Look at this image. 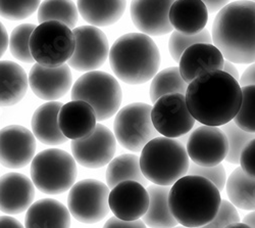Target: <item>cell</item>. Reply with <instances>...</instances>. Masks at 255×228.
Masks as SVG:
<instances>
[{"mask_svg":"<svg viewBox=\"0 0 255 228\" xmlns=\"http://www.w3.org/2000/svg\"><path fill=\"white\" fill-rule=\"evenodd\" d=\"M188 109L196 121L207 126H223L236 117L242 103L239 82L222 70L195 78L186 92Z\"/></svg>","mask_w":255,"mask_h":228,"instance_id":"1","label":"cell"},{"mask_svg":"<svg viewBox=\"0 0 255 228\" xmlns=\"http://www.w3.org/2000/svg\"><path fill=\"white\" fill-rule=\"evenodd\" d=\"M212 42L233 64L255 63V3L249 0L224 6L212 25Z\"/></svg>","mask_w":255,"mask_h":228,"instance_id":"2","label":"cell"},{"mask_svg":"<svg viewBox=\"0 0 255 228\" xmlns=\"http://www.w3.org/2000/svg\"><path fill=\"white\" fill-rule=\"evenodd\" d=\"M221 192L208 179L186 175L179 179L168 194L173 216L183 226L199 228L214 219L221 207Z\"/></svg>","mask_w":255,"mask_h":228,"instance_id":"3","label":"cell"},{"mask_svg":"<svg viewBox=\"0 0 255 228\" xmlns=\"http://www.w3.org/2000/svg\"><path fill=\"white\" fill-rule=\"evenodd\" d=\"M109 57L116 76L130 85L153 79L160 66L157 45L150 36L143 33H128L118 38Z\"/></svg>","mask_w":255,"mask_h":228,"instance_id":"4","label":"cell"},{"mask_svg":"<svg viewBox=\"0 0 255 228\" xmlns=\"http://www.w3.org/2000/svg\"><path fill=\"white\" fill-rule=\"evenodd\" d=\"M140 167L147 180L157 185L171 186L188 174L190 161L183 143L163 136L152 139L144 147Z\"/></svg>","mask_w":255,"mask_h":228,"instance_id":"5","label":"cell"},{"mask_svg":"<svg viewBox=\"0 0 255 228\" xmlns=\"http://www.w3.org/2000/svg\"><path fill=\"white\" fill-rule=\"evenodd\" d=\"M76 160L68 152L48 149L36 155L31 163V178L40 192L60 195L72 189L77 179Z\"/></svg>","mask_w":255,"mask_h":228,"instance_id":"6","label":"cell"},{"mask_svg":"<svg viewBox=\"0 0 255 228\" xmlns=\"http://www.w3.org/2000/svg\"><path fill=\"white\" fill-rule=\"evenodd\" d=\"M72 98L89 103L96 113L97 121H104L119 111L123 91L118 80L111 74L91 71L76 81L72 88Z\"/></svg>","mask_w":255,"mask_h":228,"instance_id":"7","label":"cell"},{"mask_svg":"<svg viewBox=\"0 0 255 228\" xmlns=\"http://www.w3.org/2000/svg\"><path fill=\"white\" fill-rule=\"evenodd\" d=\"M75 44L72 29L57 20H49L37 26L30 39L33 58L44 67L66 64L74 54Z\"/></svg>","mask_w":255,"mask_h":228,"instance_id":"8","label":"cell"},{"mask_svg":"<svg viewBox=\"0 0 255 228\" xmlns=\"http://www.w3.org/2000/svg\"><path fill=\"white\" fill-rule=\"evenodd\" d=\"M152 107L144 102H133L120 110L114 123L115 136L121 146L140 153L146 144L158 137L151 120Z\"/></svg>","mask_w":255,"mask_h":228,"instance_id":"9","label":"cell"},{"mask_svg":"<svg viewBox=\"0 0 255 228\" xmlns=\"http://www.w3.org/2000/svg\"><path fill=\"white\" fill-rule=\"evenodd\" d=\"M110 188L95 179H85L72 186L68 198V208L78 221L93 224L108 216Z\"/></svg>","mask_w":255,"mask_h":228,"instance_id":"10","label":"cell"},{"mask_svg":"<svg viewBox=\"0 0 255 228\" xmlns=\"http://www.w3.org/2000/svg\"><path fill=\"white\" fill-rule=\"evenodd\" d=\"M151 120L157 132L168 138L189 133L196 122L188 109L186 95L181 93L160 97L152 107Z\"/></svg>","mask_w":255,"mask_h":228,"instance_id":"11","label":"cell"},{"mask_svg":"<svg viewBox=\"0 0 255 228\" xmlns=\"http://www.w3.org/2000/svg\"><path fill=\"white\" fill-rule=\"evenodd\" d=\"M75 51L68 65L79 72H91L100 68L110 55V43L105 34L95 26H81L73 30Z\"/></svg>","mask_w":255,"mask_h":228,"instance_id":"12","label":"cell"},{"mask_svg":"<svg viewBox=\"0 0 255 228\" xmlns=\"http://www.w3.org/2000/svg\"><path fill=\"white\" fill-rule=\"evenodd\" d=\"M71 148L77 163L89 169H97L113 161L117 150V138L108 127L97 124L88 137L72 140Z\"/></svg>","mask_w":255,"mask_h":228,"instance_id":"13","label":"cell"},{"mask_svg":"<svg viewBox=\"0 0 255 228\" xmlns=\"http://www.w3.org/2000/svg\"><path fill=\"white\" fill-rule=\"evenodd\" d=\"M186 150L193 163L203 167H211L226 160L229 140L221 128L202 125L190 133Z\"/></svg>","mask_w":255,"mask_h":228,"instance_id":"14","label":"cell"},{"mask_svg":"<svg viewBox=\"0 0 255 228\" xmlns=\"http://www.w3.org/2000/svg\"><path fill=\"white\" fill-rule=\"evenodd\" d=\"M35 153V135L26 127L9 125L0 130V164L4 167L24 168L33 161Z\"/></svg>","mask_w":255,"mask_h":228,"instance_id":"15","label":"cell"},{"mask_svg":"<svg viewBox=\"0 0 255 228\" xmlns=\"http://www.w3.org/2000/svg\"><path fill=\"white\" fill-rule=\"evenodd\" d=\"M176 0H132L130 13L135 27L148 36L171 33L169 10Z\"/></svg>","mask_w":255,"mask_h":228,"instance_id":"16","label":"cell"},{"mask_svg":"<svg viewBox=\"0 0 255 228\" xmlns=\"http://www.w3.org/2000/svg\"><path fill=\"white\" fill-rule=\"evenodd\" d=\"M109 203L117 218L134 221L145 215L150 204V197L144 185L128 180L119 183L112 190Z\"/></svg>","mask_w":255,"mask_h":228,"instance_id":"17","label":"cell"},{"mask_svg":"<svg viewBox=\"0 0 255 228\" xmlns=\"http://www.w3.org/2000/svg\"><path fill=\"white\" fill-rule=\"evenodd\" d=\"M29 85L36 96L54 101L65 96L73 84V76L67 64L58 67H44L35 64L29 74Z\"/></svg>","mask_w":255,"mask_h":228,"instance_id":"18","label":"cell"},{"mask_svg":"<svg viewBox=\"0 0 255 228\" xmlns=\"http://www.w3.org/2000/svg\"><path fill=\"white\" fill-rule=\"evenodd\" d=\"M35 198L33 181L22 173L10 172L0 177V211L8 215L27 211Z\"/></svg>","mask_w":255,"mask_h":228,"instance_id":"19","label":"cell"},{"mask_svg":"<svg viewBox=\"0 0 255 228\" xmlns=\"http://www.w3.org/2000/svg\"><path fill=\"white\" fill-rule=\"evenodd\" d=\"M225 57L212 43H197L188 47L181 56L179 69L181 76L190 84L201 74L224 69Z\"/></svg>","mask_w":255,"mask_h":228,"instance_id":"20","label":"cell"},{"mask_svg":"<svg viewBox=\"0 0 255 228\" xmlns=\"http://www.w3.org/2000/svg\"><path fill=\"white\" fill-rule=\"evenodd\" d=\"M97 117L94 109L83 100H72L63 105L58 114V125L68 139L86 138L96 128Z\"/></svg>","mask_w":255,"mask_h":228,"instance_id":"21","label":"cell"},{"mask_svg":"<svg viewBox=\"0 0 255 228\" xmlns=\"http://www.w3.org/2000/svg\"><path fill=\"white\" fill-rule=\"evenodd\" d=\"M69 208L54 199H42L31 205L25 217V228H70Z\"/></svg>","mask_w":255,"mask_h":228,"instance_id":"22","label":"cell"},{"mask_svg":"<svg viewBox=\"0 0 255 228\" xmlns=\"http://www.w3.org/2000/svg\"><path fill=\"white\" fill-rule=\"evenodd\" d=\"M208 12L202 0H176L169 10V20L176 31L195 35L204 30Z\"/></svg>","mask_w":255,"mask_h":228,"instance_id":"23","label":"cell"},{"mask_svg":"<svg viewBox=\"0 0 255 228\" xmlns=\"http://www.w3.org/2000/svg\"><path fill=\"white\" fill-rule=\"evenodd\" d=\"M62 106L59 101H48L33 114L31 121L33 134L46 146H60L68 140L58 125V114Z\"/></svg>","mask_w":255,"mask_h":228,"instance_id":"24","label":"cell"},{"mask_svg":"<svg viewBox=\"0 0 255 228\" xmlns=\"http://www.w3.org/2000/svg\"><path fill=\"white\" fill-rule=\"evenodd\" d=\"M29 77L18 64L0 60V107H11L24 98Z\"/></svg>","mask_w":255,"mask_h":228,"instance_id":"25","label":"cell"},{"mask_svg":"<svg viewBox=\"0 0 255 228\" xmlns=\"http://www.w3.org/2000/svg\"><path fill=\"white\" fill-rule=\"evenodd\" d=\"M127 0H77L81 16L95 27L116 24L125 13Z\"/></svg>","mask_w":255,"mask_h":228,"instance_id":"26","label":"cell"},{"mask_svg":"<svg viewBox=\"0 0 255 228\" xmlns=\"http://www.w3.org/2000/svg\"><path fill=\"white\" fill-rule=\"evenodd\" d=\"M168 186L152 184L148 186L150 204L142 221L150 228H174L178 221L173 216L168 205Z\"/></svg>","mask_w":255,"mask_h":228,"instance_id":"27","label":"cell"},{"mask_svg":"<svg viewBox=\"0 0 255 228\" xmlns=\"http://www.w3.org/2000/svg\"><path fill=\"white\" fill-rule=\"evenodd\" d=\"M230 202L241 210H255V178L248 176L241 167L234 170L226 183Z\"/></svg>","mask_w":255,"mask_h":228,"instance_id":"28","label":"cell"},{"mask_svg":"<svg viewBox=\"0 0 255 228\" xmlns=\"http://www.w3.org/2000/svg\"><path fill=\"white\" fill-rule=\"evenodd\" d=\"M105 177L110 190L128 180L137 181L144 186L148 185V180L140 167V158L132 154H125L113 159L109 164Z\"/></svg>","mask_w":255,"mask_h":228,"instance_id":"29","label":"cell"},{"mask_svg":"<svg viewBox=\"0 0 255 228\" xmlns=\"http://www.w3.org/2000/svg\"><path fill=\"white\" fill-rule=\"evenodd\" d=\"M79 19V10L73 0H44L38 8L39 24L57 20L75 29Z\"/></svg>","mask_w":255,"mask_h":228,"instance_id":"30","label":"cell"},{"mask_svg":"<svg viewBox=\"0 0 255 228\" xmlns=\"http://www.w3.org/2000/svg\"><path fill=\"white\" fill-rule=\"evenodd\" d=\"M188 83L181 76L179 67H172L158 72L152 79L150 85V99L155 103L160 97L166 94H186Z\"/></svg>","mask_w":255,"mask_h":228,"instance_id":"31","label":"cell"},{"mask_svg":"<svg viewBox=\"0 0 255 228\" xmlns=\"http://www.w3.org/2000/svg\"><path fill=\"white\" fill-rule=\"evenodd\" d=\"M33 24H22L13 29L9 37V50L12 56L26 64H34L30 49V39L35 30Z\"/></svg>","mask_w":255,"mask_h":228,"instance_id":"32","label":"cell"},{"mask_svg":"<svg viewBox=\"0 0 255 228\" xmlns=\"http://www.w3.org/2000/svg\"><path fill=\"white\" fill-rule=\"evenodd\" d=\"M222 130L225 132L229 140V153L226 161L228 163L237 165L240 163L241 153L246 144L252 139H255V133L242 130L234 121L223 125Z\"/></svg>","mask_w":255,"mask_h":228,"instance_id":"33","label":"cell"},{"mask_svg":"<svg viewBox=\"0 0 255 228\" xmlns=\"http://www.w3.org/2000/svg\"><path fill=\"white\" fill-rule=\"evenodd\" d=\"M212 37L208 30L204 29L203 31L195 35H186L179 31H174L168 42V50L171 53L173 59L176 63H179L184 51L194 44L197 43H211Z\"/></svg>","mask_w":255,"mask_h":228,"instance_id":"34","label":"cell"},{"mask_svg":"<svg viewBox=\"0 0 255 228\" xmlns=\"http://www.w3.org/2000/svg\"><path fill=\"white\" fill-rule=\"evenodd\" d=\"M241 88L242 103L233 121L242 130L255 133V85H247Z\"/></svg>","mask_w":255,"mask_h":228,"instance_id":"35","label":"cell"},{"mask_svg":"<svg viewBox=\"0 0 255 228\" xmlns=\"http://www.w3.org/2000/svg\"><path fill=\"white\" fill-rule=\"evenodd\" d=\"M41 0H0V15L10 20L25 19L40 6Z\"/></svg>","mask_w":255,"mask_h":228,"instance_id":"36","label":"cell"},{"mask_svg":"<svg viewBox=\"0 0 255 228\" xmlns=\"http://www.w3.org/2000/svg\"><path fill=\"white\" fill-rule=\"evenodd\" d=\"M188 175H197L208 179L217 186L220 192L226 188L227 174L222 164L211 166V167H203V166H199L192 162L190 164Z\"/></svg>","mask_w":255,"mask_h":228,"instance_id":"37","label":"cell"},{"mask_svg":"<svg viewBox=\"0 0 255 228\" xmlns=\"http://www.w3.org/2000/svg\"><path fill=\"white\" fill-rule=\"evenodd\" d=\"M240 221V216L237 212L236 207L231 202L223 200L221 203L220 210L217 216L209 223L199 228H226L230 224Z\"/></svg>","mask_w":255,"mask_h":228,"instance_id":"38","label":"cell"},{"mask_svg":"<svg viewBox=\"0 0 255 228\" xmlns=\"http://www.w3.org/2000/svg\"><path fill=\"white\" fill-rule=\"evenodd\" d=\"M242 170L250 177L255 178V139L249 141L243 149L240 157Z\"/></svg>","mask_w":255,"mask_h":228,"instance_id":"39","label":"cell"},{"mask_svg":"<svg viewBox=\"0 0 255 228\" xmlns=\"http://www.w3.org/2000/svg\"><path fill=\"white\" fill-rule=\"evenodd\" d=\"M103 228H146V224L141 220L125 221L115 216L106 221Z\"/></svg>","mask_w":255,"mask_h":228,"instance_id":"40","label":"cell"},{"mask_svg":"<svg viewBox=\"0 0 255 228\" xmlns=\"http://www.w3.org/2000/svg\"><path fill=\"white\" fill-rule=\"evenodd\" d=\"M241 87L247 85H255V63L251 64L242 74L239 80Z\"/></svg>","mask_w":255,"mask_h":228,"instance_id":"41","label":"cell"},{"mask_svg":"<svg viewBox=\"0 0 255 228\" xmlns=\"http://www.w3.org/2000/svg\"><path fill=\"white\" fill-rule=\"evenodd\" d=\"M202 1L205 3L210 13H215L229 4L230 0H202Z\"/></svg>","mask_w":255,"mask_h":228,"instance_id":"42","label":"cell"},{"mask_svg":"<svg viewBox=\"0 0 255 228\" xmlns=\"http://www.w3.org/2000/svg\"><path fill=\"white\" fill-rule=\"evenodd\" d=\"M9 44V37L5 27L0 22V58L5 53Z\"/></svg>","mask_w":255,"mask_h":228,"instance_id":"43","label":"cell"},{"mask_svg":"<svg viewBox=\"0 0 255 228\" xmlns=\"http://www.w3.org/2000/svg\"><path fill=\"white\" fill-rule=\"evenodd\" d=\"M0 228H25L23 224L10 216H0Z\"/></svg>","mask_w":255,"mask_h":228,"instance_id":"44","label":"cell"},{"mask_svg":"<svg viewBox=\"0 0 255 228\" xmlns=\"http://www.w3.org/2000/svg\"><path fill=\"white\" fill-rule=\"evenodd\" d=\"M224 72H226L227 74L231 75L233 78H235L238 82L240 80V76H239V72L237 70V68L234 66V64L232 63V61L230 60H225V64H224V69H223Z\"/></svg>","mask_w":255,"mask_h":228,"instance_id":"45","label":"cell"},{"mask_svg":"<svg viewBox=\"0 0 255 228\" xmlns=\"http://www.w3.org/2000/svg\"><path fill=\"white\" fill-rule=\"evenodd\" d=\"M243 223L247 224V225L250 226L251 228H255V210L252 211L251 213L247 214V215L244 217Z\"/></svg>","mask_w":255,"mask_h":228,"instance_id":"46","label":"cell"},{"mask_svg":"<svg viewBox=\"0 0 255 228\" xmlns=\"http://www.w3.org/2000/svg\"><path fill=\"white\" fill-rule=\"evenodd\" d=\"M226 228H251L250 226H248L247 224L245 223H241V222H236V223H233V224H230L229 226H227Z\"/></svg>","mask_w":255,"mask_h":228,"instance_id":"47","label":"cell"},{"mask_svg":"<svg viewBox=\"0 0 255 228\" xmlns=\"http://www.w3.org/2000/svg\"><path fill=\"white\" fill-rule=\"evenodd\" d=\"M190 133H191V132L186 133V134H184V135H182V136H180V137H179V141H180L181 143H183L185 147H186V144H187V142H188V139H189Z\"/></svg>","mask_w":255,"mask_h":228,"instance_id":"48","label":"cell"},{"mask_svg":"<svg viewBox=\"0 0 255 228\" xmlns=\"http://www.w3.org/2000/svg\"><path fill=\"white\" fill-rule=\"evenodd\" d=\"M174 228H190V227H186V226L181 225V226H176V227H174Z\"/></svg>","mask_w":255,"mask_h":228,"instance_id":"49","label":"cell"},{"mask_svg":"<svg viewBox=\"0 0 255 228\" xmlns=\"http://www.w3.org/2000/svg\"><path fill=\"white\" fill-rule=\"evenodd\" d=\"M249 1H252V2H254V3H255V0H249Z\"/></svg>","mask_w":255,"mask_h":228,"instance_id":"50","label":"cell"}]
</instances>
